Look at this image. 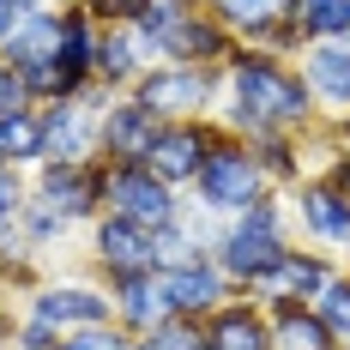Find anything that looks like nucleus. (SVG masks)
<instances>
[{
  "instance_id": "1",
  "label": "nucleus",
  "mask_w": 350,
  "mask_h": 350,
  "mask_svg": "<svg viewBox=\"0 0 350 350\" xmlns=\"http://www.w3.org/2000/svg\"><path fill=\"white\" fill-rule=\"evenodd\" d=\"M236 109L254 127H272V121H308V85L290 79L272 61H236Z\"/></svg>"
},
{
  "instance_id": "2",
  "label": "nucleus",
  "mask_w": 350,
  "mask_h": 350,
  "mask_svg": "<svg viewBox=\"0 0 350 350\" xmlns=\"http://www.w3.org/2000/svg\"><path fill=\"white\" fill-rule=\"evenodd\" d=\"M260 181H266V170H260L254 151H242V145H211V151H206L200 193H206L211 211H242V206H254Z\"/></svg>"
},
{
  "instance_id": "3",
  "label": "nucleus",
  "mask_w": 350,
  "mask_h": 350,
  "mask_svg": "<svg viewBox=\"0 0 350 350\" xmlns=\"http://www.w3.org/2000/svg\"><path fill=\"white\" fill-rule=\"evenodd\" d=\"M103 200L121 211V217L145 224V230H170V224H175L170 181H157V175L139 170V163H121V170H109V175H103Z\"/></svg>"
},
{
  "instance_id": "4",
  "label": "nucleus",
  "mask_w": 350,
  "mask_h": 350,
  "mask_svg": "<svg viewBox=\"0 0 350 350\" xmlns=\"http://www.w3.org/2000/svg\"><path fill=\"white\" fill-rule=\"evenodd\" d=\"M284 266V242H278V211L272 206H254L230 230V242H224V272H236V278H272Z\"/></svg>"
},
{
  "instance_id": "5",
  "label": "nucleus",
  "mask_w": 350,
  "mask_h": 350,
  "mask_svg": "<svg viewBox=\"0 0 350 350\" xmlns=\"http://www.w3.org/2000/svg\"><path fill=\"white\" fill-rule=\"evenodd\" d=\"M97 254L115 266V278H133V272H151V266H157V242H151V230L133 224V217H121V211L97 230Z\"/></svg>"
},
{
  "instance_id": "6",
  "label": "nucleus",
  "mask_w": 350,
  "mask_h": 350,
  "mask_svg": "<svg viewBox=\"0 0 350 350\" xmlns=\"http://www.w3.org/2000/svg\"><path fill=\"white\" fill-rule=\"evenodd\" d=\"M206 151H211V133H200V127H163L145 163H151V175H157V181H187V175L200 181Z\"/></svg>"
},
{
  "instance_id": "7",
  "label": "nucleus",
  "mask_w": 350,
  "mask_h": 350,
  "mask_svg": "<svg viewBox=\"0 0 350 350\" xmlns=\"http://www.w3.org/2000/svg\"><path fill=\"white\" fill-rule=\"evenodd\" d=\"M211 97V72L200 67H170V72H151L139 91V103L151 115H175V109H206Z\"/></svg>"
},
{
  "instance_id": "8",
  "label": "nucleus",
  "mask_w": 350,
  "mask_h": 350,
  "mask_svg": "<svg viewBox=\"0 0 350 350\" xmlns=\"http://www.w3.org/2000/svg\"><path fill=\"white\" fill-rule=\"evenodd\" d=\"M157 115L145 103H121V109H109L103 115V145L121 157V163H139V157H151V145H157Z\"/></svg>"
},
{
  "instance_id": "9",
  "label": "nucleus",
  "mask_w": 350,
  "mask_h": 350,
  "mask_svg": "<svg viewBox=\"0 0 350 350\" xmlns=\"http://www.w3.org/2000/svg\"><path fill=\"white\" fill-rule=\"evenodd\" d=\"M97 193H103V181L85 170V163H49V170H42V206L55 211V217L91 211V206H97Z\"/></svg>"
},
{
  "instance_id": "10",
  "label": "nucleus",
  "mask_w": 350,
  "mask_h": 350,
  "mask_svg": "<svg viewBox=\"0 0 350 350\" xmlns=\"http://www.w3.org/2000/svg\"><path fill=\"white\" fill-rule=\"evenodd\" d=\"M157 290H163V302H170L175 314H206L211 302L224 296V278L211 266H170L157 278Z\"/></svg>"
},
{
  "instance_id": "11",
  "label": "nucleus",
  "mask_w": 350,
  "mask_h": 350,
  "mask_svg": "<svg viewBox=\"0 0 350 350\" xmlns=\"http://www.w3.org/2000/svg\"><path fill=\"white\" fill-rule=\"evenodd\" d=\"M31 320H42V326H103L109 302L91 296V290H42L36 308H31Z\"/></svg>"
},
{
  "instance_id": "12",
  "label": "nucleus",
  "mask_w": 350,
  "mask_h": 350,
  "mask_svg": "<svg viewBox=\"0 0 350 350\" xmlns=\"http://www.w3.org/2000/svg\"><path fill=\"white\" fill-rule=\"evenodd\" d=\"M206 350H272V332L260 326L254 308H224L206 332Z\"/></svg>"
},
{
  "instance_id": "13",
  "label": "nucleus",
  "mask_w": 350,
  "mask_h": 350,
  "mask_svg": "<svg viewBox=\"0 0 350 350\" xmlns=\"http://www.w3.org/2000/svg\"><path fill=\"white\" fill-rule=\"evenodd\" d=\"M42 133H49V151H61L55 163H79L85 145H91V121H85V109L55 103L49 115H42Z\"/></svg>"
},
{
  "instance_id": "14",
  "label": "nucleus",
  "mask_w": 350,
  "mask_h": 350,
  "mask_svg": "<svg viewBox=\"0 0 350 350\" xmlns=\"http://www.w3.org/2000/svg\"><path fill=\"white\" fill-rule=\"evenodd\" d=\"M302 224L326 236V242H350V200L338 187H308V200H302Z\"/></svg>"
},
{
  "instance_id": "15",
  "label": "nucleus",
  "mask_w": 350,
  "mask_h": 350,
  "mask_svg": "<svg viewBox=\"0 0 350 350\" xmlns=\"http://www.w3.org/2000/svg\"><path fill=\"white\" fill-rule=\"evenodd\" d=\"M0 157H12V163L49 157V133H42V115H0Z\"/></svg>"
},
{
  "instance_id": "16",
  "label": "nucleus",
  "mask_w": 350,
  "mask_h": 350,
  "mask_svg": "<svg viewBox=\"0 0 350 350\" xmlns=\"http://www.w3.org/2000/svg\"><path fill=\"white\" fill-rule=\"evenodd\" d=\"M115 290H121V314L133 320V326H157V320H163V308H170L151 272H133V278H121Z\"/></svg>"
},
{
  "instance_id": "17",
  "label": "nucleus",
  "mask_w": 350,
  "mask_h": 350,
  "mask_svg": "<svg viewBox=\"0 0 350 350\" xmlns=\"http://www.w3.org/2000/svg\"><path fill=\"white\" fill-rule=\"evenodd\" d=\"M308 85L326 91L332 103H350V55L345 49H314L308 55Z\"/></svg>"
},
{
  "instance_id": "18",
  "label": "nucleus",
  "mask_w": 350,
  "mask_h": 350,
  "mask_svg": "<svg viewBox=\"0 0 350 350\" xmlns=\"http://www.w3.org/2000/svg\"><path fill=\"white\" fill-rule=\"evenodd\" d=\"M278 350H332V332L320 314H302V308H284L278 314Z\"/></svg>"
},
{
  "instance_id": "19",
  "label": "nucleus",
  "mask_w": 350,
  "mask_h": 350,
  "mask_svg": "<svg viewBox=\"0 0 350 350\" xmlns=\"http://www.w3.org/2000/svg\"><path fill=\"white\" fill-rule=\"evenodd\" d=\"M272 284H284V290H296V296H320L326 290V266L320 260H302V254H284V266L272 272Z\"/></svg>"
},
{
  "instance_id": "20",
  "label": "nucleus",
  "mask_w": 350,
  "mask_h": 350,
  "mask_svg": "<svg viewBox=\"0 0 350 350\" xmlns=\"http://www.w3.org/2000/svg\"><path fill=\"white\" fill-rule=\"evenodd\" d=\"M320 320L332 338H350V284H326L320 290Z\"/></svg>"
},
{
  "instance_id": "21",
  "label": "nucleus",
  "mask_w": 350,
  "mask_h": 350,
  "mask_svg": "<svg viewBox=\"0 0 350 350\" xmlns=\"http://www.w3.org/2000/svg\"><path fill=\"white\" fill-rule=\"evenodd\" d=\"M302 31H350V0H308Z\"/></svg>"
},
{
  "instance_id": "22",
  "label": "nucleus",
  "mask_w": 350,
  "mask_h": 350,
  "mask_svg": "<svg viewBox=\"0 0 350 350\" xmlns=\"http://www.w3.org/2000/svg\"><path fill=\"white\" fill-rule=\"evenodd\" d=\"M139 350H200V338H193V326H181V320H157Z\"/></svg>"
},
{
  "instance_id": "23",
  "label": "nucleus",
  "mask_w": 350,
  "mask_h": 350,
  "mask_svg": "<svg viewBox=\"0 0 350 350\" xmlns=\"http://www.w3.org/2000/svg\"><path fill=\"white\" fill-rule=\"evenodd\" d=\"M0 115H31V85L18 67H0Z\"/></svg>"
},
{
  "instance_id": "24",
  "label": "nucleus",
  "mask_w": 350,
  "mask_h": 350,
  "mask_svg": "<svg viewBox=\"0 0 350 350\" xmlns=\"http://www.w3.org/2000/svg\"><path fill=\"white\" fill-rule=\"evenodd\" d=\"M133 55H139V42H133V36H109L103 49H97V67L121 79V72H133Z\"/></svg>"
},
{
  "instance_id": "25",
  "label": "nucleus",
  "mask_w": 350,
  "mask_h": 350,
  "mask_svg": "<svg viewBox=\"0 0 350 350\" xmlns=\"http://www.w3.org/2000/svg\"><path fill=\"white\" fill-rule=\"evenodd\" d=\"M217 6H224L236 25H254V31H260V25H272V6H278V0H217Z\"/></svg>"
},
{
  "instance_id": "26",
  "label": "nucleus",
  "mask_w": 350,
  "mask_h": 350,
  "mask_svg": "<svg viewBox=\"0 0 350 350\" xmlns=\"http://www.w3.org/2000/svg\"><path fill=\"white\" fill-rule=\"evenodd\" d=\"M61 350H127V345H121L115 332H103V326H85V332H79L72 345H61Z\"/></svg>"
},
{
  "instance_id": "27",
  "label": "nucleus",
  "mask_w": 350,
  "mask_h": 350,
  "mask_svg": "<svg viewBox=\"0 0 350 350\" xmlns=\"http://www.w3.org/2000/svg\"><path fill=\"white\" fill-rule=\"evenodd\" d=\"M18 350H61V345H55V326H42V320H31V326L18 332Z\"/></svg>"
},
{
  "instance_id": "28",
  "label": "nucleus",
  "mask_w": 350,
  "mask_h": 350,
  "mask_svg": "<svg viewBox=\"0 0 350 350\" xmlns=\"http://www.w3.org/2000/svg\"><path fill=\"white\" fill-rule=\"evenodd\" d=\"M12 206H18V175H12V163H0V224L12 217Z\"/></svg>"
},
{
  "instance_id": "29",
  "label": "nucleus",
  "mask_w": 350,
  "mask_h": 350,
  "mask_svg": "<svg viewBox=\"0 0 350 350\" xmlns=\"http://www.w3.org/2000/svg\"><path fill=\"white\" fill-rule=\"evenodd\" d=\"M12 25H18V12H12V0H0V36L12 31Z\"/></svg>"
}]
</instances>
